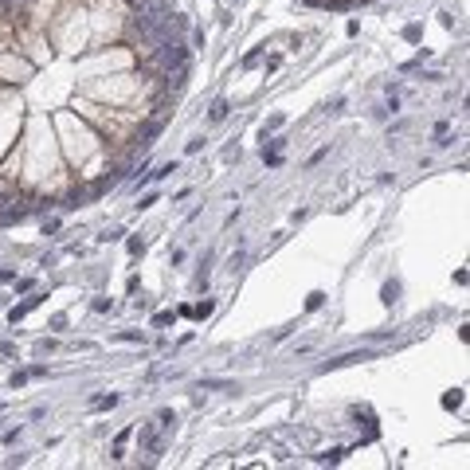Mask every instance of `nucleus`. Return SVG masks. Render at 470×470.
I'll return each mask as SVG.
<instances>
[{"mask_svg": "<svg viewBox=\"0 0 470 470\" xmlns=\"http://www.w3.org/2000/svg\"><path fill=\"white\" fill-rule=\"evenodd\" d=\"M279 126H282V114H275V118H270V122H266V126H263V137H266V133H270V130H279Z\"/></svg>", "mask_w": 470, "mask_h": 470, "instance_id": "13", "label": "nucleus"}, {"mask_svg": "<svg viewBox=\"0 0 470 470\" xmlns=\"http://www.w3.org/2000/svg\"><path fill=\"white\" fill-rule=\"evenodd\" d=\"M322 306H325V294H322V290H314V294L306 298V309H322Z\"/></svg>", "mask_w": 470, "mask_h": 470, "instance_id": "7", "label": "nucleus"}, {"mask_svg": "<svg viewBox=\"0 0 470 470\" xmlns=\"http://www.w3.org/2000/svg\"><path fill=\"white\" fill-rule=\"evenodd\" d=\"M223 114H227V102H223V98H220V102H216V106H212V114H208V118H212V122H220V118Z\"/></svg>", "mask_w": 470, "mask_h": 470, "instance_id": "9", "label": "nucleus"}, {"mask_svg": "<svg viewBox=\"0 0 470 470\" xmlns=\"http://www.w3.org/2000/svg\"><path fill=\"white\" fill-rule=\"evenodd\" d=\"M396 294H400V282H384V290H380L384 306H392V302H396Z\"/></svg>", "mask_w": 470, "mask_h": 470, "instance_id": "4", "label": "nucleus"}, {"mask_svg": "<svg viewBox=\"0 0 470 470\" xmlns=\"http://www.w3.org/2000/svg\"><path fill=\"white\" fill-rule=\"evenodd\" d=\"M458 404H462V392H458V388H455V392H447V396H443V408H447V411H455Z\"/></svg>", "mask_w": 470, "mask_h": 470, "instance_id": "6", "label": "nucleus"}, {"mask_svg": "<svg viewBox=\"0 0 470 470\" xmlns=\"http://www.w3.org/2000/svg\"><path fill=\"white\" fill-rule=\"evenodd\" d=\"M357 361H368V352H345V357H333L329 368H341V365H357Z\"/></svg>", "mask_w": 470, "mask_h": 470, "instance_id": "3", "label": "nucleus"}, {"mask_svg": "<svg viewBox=\"0 0 470 470\" xmlns=\"http://www.w3.org/2000/svg\"><path fill=\"white\" fill-rule=\"evenodd\" d=\"M212 309H216L212 302H200V306H192V318H200V322H204V318L212 314Z\"/></svg>", "mask_w": 470, "mask_h": 470, "instance_id": "8", "label": "nucleus"}, {"mask_svg": "<svg viewBox=\"0 0 470 470\" xmlns=\"http://www.w3.org/2000/svg\"><path fill=\"white\" fill-rule=\"evenodd\" d=\"M153 325H173V309H161V314L153 318Z\"/></svg>", "mask_w": 470, "mask_h": 470, "instance_id": "11", "label": "nucleus"}, {"mask_svg": "<svg viewBox=\"0 0 470 470\" xmlns=\"http://www.w3.org/2000/svg\"><path fill=\"white\" fill-rule=\"evenodd\" d=\"M404 40H411V44H415V40H419V24H408V28H404Z\"/></svg>", "mask_w": 470, "mask_h": 470, "instance_id": "12", "label": "nucleus"}, {"mask_svg": "<svg viewBox=\"0 0 470 470\" xmlns=\"http://www.w3.org/2000/svg\"><path fill=\"white\" fill-rule=\"evenodd\" d=\"M40 302H44V294H31V298H28V302H24V306H16L12 309V314H8V322H20V318H24V314H28V309H35V306H40Z\"/></svg>", "mask_w": 470, "mask_h": 470, "instance_id": "2", "label": "nucleus"}, {"mask_svg": "<svg viewBox=\"0 0 470 470\" xmlns=\"http://www.w3.org/2000/svg\"><path fill=\"white\" fill-rule=\"evenodd\" d=\"M345 455H349L345 447H333V451H325V455H318V462H341Z\"/></svg>", "mask_w": 470, "mask_h": 470, "instance_id": "5", "label": "nucleus"}, {"mask_svg": "<svg viewBox=\"0 0 470 470\" xmlns=\"http://www.w3.org/2000/svg\"><path fill=\"white\" fill-rule=\"evenodd\" d=\"M114 404H118V396H98V400H94V408H98V411L114 408Z\"/></svg>", "mask_w": 470, "mask_h": 470, "instance_id": "10", "label": "nucleus"}, {"mask_svg": "<svg viewBox=\"0 0 470 470\" xmlns=\"http://www.w3.org/2000/svg\"><path fill=\"white\" fill-rule=\"evenodd\" d=\"M137 447H141V451L149 455V462H153V458H157V455L165 451V439L157 435V427H153V423H141V435H137Z\"/></svg>", "mask_w": 470, "mask_h": 470, "instance_id": "1", "label": "nucleus"}]
</instances>
